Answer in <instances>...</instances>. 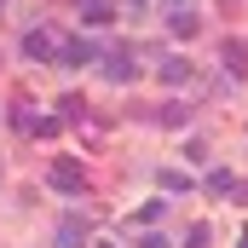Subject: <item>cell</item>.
Wrapping results in <instances>:
<instances>
[{
	"label": "cell",
	"mask_w": 248,
	"mask_h": 248,
	"mask_svg": "<svg viewBox=\"0 0 248 248\" xmlns=\"http://www.w3.org/2000/svg\"><path fill=\"white\" fill-rule=\"evenodd\" d=\"M23 52H29L35 63H46V58H58V52H63V35L52 29V23H41V29L23 35Z\"/></svg>",
	"instance_id": "1"
},
{
	"label": "cell",
	"mask_w": 248,
	"mask_h": 248,
	"mask_svg": "<svg viewBox=\"0 0 248 248\" xmlns=\"http://www.w3.org/2000/svg\"><path fill=\"white\" fill-rule=\"evenodd\" d=\"M185 116H190V104H168V110H162L156 122H162V127H179V122H185Z\"/></svg>",
	"instance_id": "12"
},
{
	"label": "cell",
	"mask_w": 248,
	"mask_h": 248,
	"mask_svg": "<svg viewBox=\"0 0 248 248\" xmlns=\"http://www.w3.org/2000/svg\"><path fill=\"white\" fill-rule=\"evenodd\" d=\"M162 81H168V87L190 81V58H168V63H162Z\"/></svg>",
	"instance_id": "9"
},
{
	"label": "cell",
	"mask_w": 248,
	"mask_h": 248,
	"mask_svg": "<svg viewBox=\"0 0 248 248\" xmlns=\"http://www.w3.org/2000/svg\"><path fill=\"white\" fill-rule=\"evenodd\" d=\"M110 17H116V6H110V0H81V23H87V29H104Z\"/></svg>",
	"instance_id": "5"
},
{
	"label": "cell",
	"mask_w": 248,
	"mask_h": 248,
	"mask_svg": "<svg viewBox=\"0 0 248 248\" xmlns=\"http://www.w3.org/2000/svg\"><path fill=\"white\" fill-rule=\"evenodd\" d=\"M93 58H104L98 41H63V52H58V63H93Z\"/></svg>",
	"instance_id": "4"
},
{
	"label": "cell",
	"mask_w": 248,
	"mask_h": 248,
	"mask_svg": "<svg viewBox=\"0 0 248 248\" xmlns=\"http://www.w3.org/2000/svg\"><path fill=\"white\" fill-rule=\"evenodd\" d=\"M168 29H173V35H196V12H190L185 0L173 6V17H168Z\"/></svg>",
	"instance_id": "7"
},
{
	"label": "cell",
	"mask_w": 248,
	"mask_h": 248,
	"mask_svg": "<svg viewBox=\"0 0 248 248\" xmlns=\"http://www.w3.org/2000/svg\"><path fill=\"white\" fill-rule=\"evenodd\" d=\"M208 190L225 196V202H248V179H237L231 168H214V173H208Z\"/></svg>",
	"instance_id": "3"
},
{
	"label": "cell",
	"mask_w": 248,
	"mask_h": 248,
	"mask_svg": "<svg viewBox=\"0 0 248 248\" xmlns=\"http://www.w3.org/2000/svg\"><path fill=\"white\" fill-rule=\"evenodd\" d=\"M162 190H185V196H190V173H179V168H168V173H162Z\"/></svg>",
	"instance_id": "11"
},
{
	"label": "cell",
	"mask_w": 248,
	"mask_h": 248,
	"mask_svg": "<svg viewBox=\"0 0 248 248\" xmlns=\"http://www.w3.org/2000/svg\"><path fill=\"white\" fill-rule=\"evenodd\" d=\"M133 6H144V0H133Z\"/></svg>",
	"instance_id": "13"
},
{
	"label": "cell",
	"mask_w": 248,
	"mask_h": 248,
	"mask_svg": "<svg viewBox=\"0 0 248 248\" xmlns=\"http://www.w3.org/2000/svg\"><path fill=\"white\" fill-rule=\"evenodd\" d=\"M87 231H93L87 219H63V225H58V243H63V248H75L81 237H87Z\"/></svg>",
	"instance_id": "8"
},
{
	"label": "cell",
	"mask_w": 248,
	"mask_h": 248,
	"mask_svg": "<svg viewBox=\"0 0 248 248\" xmlns=\"http://www.w3.org/2000/svg\"><path fill=\"white\" fill-rule=\"evenodd\" d=\"M104 75H110V81H133V75H139V69H133V58H127V52H104Z\"/></svg>",
	"instance_id": "6"
},
{
	"label": "cell",
	"mask_w": 248,
	"mask_h": 248,
	"mask_svg": "<svg viewBox=\"0 0 248 248\" xmlns=\"http://www.w3.org/2000/svg\"><path fill=\"white\" fill-rule=\"evenodd\" d=\"M46 185H52V190H63V196H75V190H87V173H81V162L58 156V162L46 168Z\"/></svg>",
	"instance_id": "2"
},
{
	"label": "cell",
	"mask_w": 248,
	"mask_h": 248,
	"mask_svg": "<svg viewBox=\"0 0 248 248\" xmlns=\"http://www.w3.org/2000/svg\"><path fill=\"white\" fill-rule=\"evenodd\" d=\"M219 58H225V69H231V75H243V58H248V46H243V41H225V52H219Z\"/></svg>",
	"instance_id": "10"
},
{
	"label": "cell",
	"mask_w": 248,
	"mask_h": 248,
	"mask_svg": "<svg viewBox=\"0 0 248 248\" xmlns=\"http://www.w3.org/2000/svg\"><path fill=\"white\" fill-rule=\"evenodd\" d=\"M0 12H6V0H0Z\"/></svg>",
	"instance_id": "14"
}]
</instances>
